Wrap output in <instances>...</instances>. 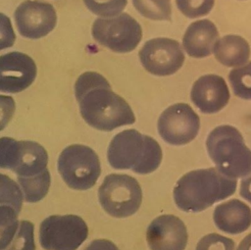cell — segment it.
Segmentation results:
<instances>
[{
  "mask_svg": "<svg viewBox=\"0 0 251 250\" xmlns=\"http://www.w3.org/2000/svg\"><path fill=\"white\" fill-rule=\"evenodd\" d=\"M75 93L81 117L96 129L111 131L135 122L127 102L116 94L107 79L98 73L80 75L75 84Z\"/></svg>",
  "mask_w": 251,
  "mask_h": 250,
  "instance_id": "6da1fadb",
  "label": "cell"
},
{
  "mask_svg": "<svg viewBox=\"0 0 251 250\" xmlns=\"http://www.w3.org/2000/svg\"><path fill=\"white\" fill-rule=\"evenodd\" d=\"M235 189V178L223 175L217 168L201 169L186 173L177 180L174 199L180 210L197 213L231 196Z\"/></svg>",
  "mask_w": 251,
  "mask_h": 250,
  "instance_id": "7a4b0ae2",
  "label": "cell"
},
{
  "mask_svg": "<svg viewBox=\"0 0 251 250\" xmlns=\"http://www.w3.org/2000/svg\"><path fill=\"white\" fill-rule=\"evenodd\" d=\"M108 161L117 170L130 169L136 174H150L161 164L162 149L152 137L135 129H127L112 139L108 148Z\"/></svg>",
  "mask_w": 251,
  "mask_h": 250,
  "instance_id": "3957f363",
  "label": "cell"
},
{
  "mask_svg": "<svg viewBox=\"0 0 251 250\" xmlns=\"http://www.w3.org/2000/svg\"><path fill=\"white\" fill-rule=\"evenodd\" d=\"M206 146L210 158L223 175L238 178L251 173V150L234 126L225 125L214 128L207 137Z\"/></svg>",
  "mask_w": 251,
  "mask_h": 250,
  "instance_id": "277c9868",
  "label": "cell"
},
{
  "mask_svg": "<svg viewBox=\"0 0 251 250\" xmlns=\"http://www.w3.org/2000/svg\"><path fill=\"white\" fill-rule=\"evenodd\" d=\"M58 171L69 187L86 190L96 183L101 166L97 154L91 148L75 144L65 148L60 154Z\"/></svg>",
  "mask_w": 251,
  "mask_h": 250,
  "instance_id": "5b68a950",
  "label": "cell"
},
{
  "mask_svg": "<svg viewBox=\"0 0 251 250\" xmlns=\"http://www.w3.org/2000/svg\"><path fill=\"white\" fill-rule=\"evenodd\" d=\"M98 196L102 208L114 218L133 215L142 201V191L138 181L127 175H107L99 188Z\"/></svg>",
  "mask_w": 251,
  "mask_h": 250,
  "instance_id": "8992f818",
  "label": "cell"
},
{
  "mask_svg": "<svg viewBox=\"0 0 251 250\" xmlns=\"http://www.w3.org/2000/svg\"><path fill=\"white\" fill-rule=\"evenodd\" d=\"M46 150L33 141L0 138V168L13 171L18 178L32 177L47 169Z\"/></svg>",
  "mask_w": 251,
  "mask_h": 250,
  "instance_id": "52a82bcc",
  "label": "cell"
},
{
  "mask_svg": "<svg viewBox=\"0 0 251 250\" xmlns=\"http://www.w3.org/2000/svg\"><path fill=\"white\" fill-rule=\"evenodd\" d=\"M92 36L101 45L117 53L135 49L142 37L140 25L128 14L97 19L92 25Z\"/></svg>",
  "mask_w": 251,
  "mask_h": 250,
  "instance_id": "ba28073f",
  "label": "cell"
},
{
  "mask_svg": "<svg viewBox=\"0 0 251 250\" xmlns=\"http://www.w3.org/2000/svg\"><path fill=\"white\" fill-rule=\"evenodd\" d=\"M87 235L85 222L75 215L50 216L39 228V241L45 250H76Z\"/></svg>",
  "mask_w": 251,
  "mask_h": 250,
  "instance_id": "9c48e42d",
  "label": "cell"
},
{
  "mask_svg": "<svg viewBox=\"0 0 251 250\" xmlns=\"http://www.w3.org/2000/svg\"><path fill=\"white\" fill-rule=\"evenodd\" d=\"M200 119L194 110L185 103L168 107L158 121V131L169 144L183 145L192 141L198 134Z\"/></svg>",
  "mask_w": 251,
  "mask_h": 250,
  "instance_id": "30bf717a",
  "label": "cell"
},
{
  "mask_svg": "<svg viewBox=\"0 0 251 250\" xmlns=\"http://www.w3.org/2000/svg\"><path fill=\"white\" fill-rule=\"evenodd\" d=\"M139 59L148 73L164 76L171 75L181 68L184 53L176 40L159 37L145 42L139 51Z\"/></svg>",
  "mask_w": 251,
  "mask_h": 250,
  "instance_id": "8fae6325",
  "label": "cell"
},
{
  "mask_svg": "<svg viewBox=\"0 0 251 250\" xmlns=\"http://www.w3.org/2000/svg\"><path fill=\"white\" fill-rule=\"evenodd\" d=\"M19 32L26 38L38 39L53 30L57 23L54 7L46 2L26 0L15 11Z\"/></svg>",
  "mask_w": 251,
  "mask_h": 250,
  "instance_id": "7c38bea8",
  "label": "cell"
},
{
  "mask_svg": "<svg viewBox=\"0 0 251 250\" xmlns=\"http://www.w3.org/2000/svg\"><path fill=\"white\" fill-rule=\"evenodd\" d=\"M36 65L26 54L10 52L0 56V91L18 93L35 79Z\"/></svg>",
  "mask_w": 251,
  "mask_h": 250,
  "instance_id": "4fadbf2b",
  "label": "cell"
},
{
  "mask_svg": "<svg viewBox=\"0 0 251 250\" xmlns=\"http://www.w3.org/2000/svg\"><path fill=\"white\" fill-rule=\"evenodd\" d=\"M187 230L183 222L174 215H162L151 222L146 239L151 250H184Z\"/></svg>",
  "mask_w": 251,
  "mask_h": 250,
  "instance_id": "5bb4252c",
  "label": "cell"
},
{
  "mask_svg": "<svg viewBox=\"0 0 251 250\" xmlns=\"http://www.w3.org/2000/svg\"><path fill=\"white\" fill-rule=\"evenodd\" d=\"M190 97L202 113L214 114L226 106L229 90L222 76L205 75L193 83Z\"/></svg>",
  "mask_w": 251,
  "mask_h": 250,
  "instance_id": "9a60e30c",
  "label": "cell"
},
{
  "mask_svg": "<svg viewBox=\"0 0 251 250\" xmlns=\"http://www.w3.org/2000/svg\"><path fill=\"white\" fill-rule=\"evenodd\" d=\"M213 216L216 226L229 234L241 233L251 225V209L238 199L220 204Z\"/></svg>",
  "mask_w": 251,
  "mask_h": 250,
  "instance_id": "2e32d148",
  "label": "cell"
},
{
  "mask_svg": "<svg viewBox=\"0 0 251 250\" xmlns=\"http://www.w3.org/2000/svg\"><path fill=\"white\" fill-rule=\"evenodd\" d=\"M218 36L219 32L214 23L209 20H200L187 27L182 45L190 57L204 58L212 53Z\"/></svg>",
  "mask_w": 251,
  "mask_h": 250,
  "instance_id": "e0dca14e",
  "label": "cell"
},
{
  "mask_svg": "<svg viewBox=\"0 0 251 250\" xmlns=\"http://www.w3.org/2000/svg\"><path fill=\"white\" fill-rule=\"evenodd\" d=\"M214 54L222 65L237 67L247 63L250 56V47L243 37L229 34L216 41Z\"/></svg>",
  "mask_w": 251,
  "mask_h": 250,
  "instance_id": "ac0fdd59",
  "label": "cell"
},
{
  "mask_svg": "<svg viewBox=\"0 0 251 250\" xmlns=\"http://www.w3.org/2000/svg\"><path fill=\"white\" fill-rule=\"evenodd\" d=\"M18 181L23 189L25 200L29 203L38 202L48 192L50 186V174L46 169L38 175L26 178H18Z\"/></svg>",
  "mask_w": 251,
  "mask_h": 250,
  "instance_id": "d6986e66",
  "label": "cell"
},
{
  "mask_svg": "<svg viewBox=\"0 0 251 250\" xmlns=\"http://www.w3.org/2000/svg\"><path fill=\"white\" fill-rule=\"evenodd\" d=\"M135 9L145 18L154 21H171L170 0H132Z\"/></svg>",
  "mask_w": 251,
  "mask_h": 250,
  "instance_id": "ffe728a7",
  "label": "cell"
},
{
  "mask_svg": "<svg viewBox=\"0 0 251 250\" xmlns=\"http://www.w3.org/2000/svg\"><path fill=\"white\" fill-rule=\"evenodd\" d=\"M18 214L13 207L0 206V250L10 245L18 230Z\"/></svg>",
  "mask_w": 251,
  "mask_h": 250,
  "instance_id": "44dd1931",
  "label": "cell"
},
{
  "mask_svg": "<svg viewBox=\"0 0 251 250\" xmlns=\"http://www.w3.org/2000/svg\"><path fill=\"white\" fill-rule=\"evenodd\" d=\"M228 79L236 96L245 100H251V62L231 70Z\"/></svg>",
  "mask_w": 251,
  "mask_h": 250,
  "instance_id": "7402d4cb",
  "label": "cell"
},
{
  "mask_svg": "<svg viewBox=\"0 0 251 250\" xmlns=\"http://www.w3.org/2000/svg\"><path fill=\"white\" fill-rule=\"evenodd\" d=\"M23 205V193L20 186L9 176L0 174V206L13 207L20 213Z\"/></svg>",
  "mask_w": 251,
  "mask_h": 250,
  "instance_id": "603a6c76",
  "label": "cell"
},
{
  "mask_svg": "<svg viewBox=\"0 0 251 250\" xmlns=\"http://www.w3.org/2000/svg\"><path fill=\"white\" fill-rule=\"evenodd\" d=\"M33 229L30 222L21 221L12 242L4 250H35Z\"/></svg>",
  "mask_w": 251,
  "mask_h": 250,
  "instance_id": "cb8c5ba5",
  "label": "cell"
},
{
  "mask_svg": "<svg viewBox=\"0 0 251 250\" xmlns=\"http://www.w3.org/2000/svg\"><path fill=\"white\" fill-rule=\"evenodd\" d=\"M85 6L95 15L104 18L118 16L126 7V0H83Z\"/></svg>",
  "mask_w": 251,
  "mask_h": 250,
  "instance_id": "d4e9b609",
  "label": "cell"
},
{
  "mask_svg": "<svg viewBox=\"0 0 251 250\" xmlns=\"http://www.w3.org/2000/svg\"><path fill=\"white\" fill-rule=\"evenodd\" d=\"M176 3L184 16L194 19L209 14L215 0H176Z\"/></svg>",
  "mask_w": 251,
  "mask_h": 250,
  "instance_id": "484cf974",
  "label": "cell"
},
{
  "mask_svg": "<svg viewBox=\"0 0 251 250\" xmlns=\"http://www.w3.org/2000/svg\"><path fill=\"white\" fill-rule=\"evenodd\" d=\"M234 247L232 239L218 233H210L199 240L195 250H234Z\"/></svg>",
  "mask_w": 251,
  "mask_h": 250,
  "instance_id": "4316f807",
  "label": "cell"
},
{
  "mask_svg": "<svg viewBox=\"0 0 251 250\" xmlns=\"http://www.w3.org/2000/svg\"><path fill=\"white\" fill-rule=\"evenodd\" d=\"M16 35L9 17L0 13V50L12 47Z\"/></svg>",
  "mask_w": 251,
  "mask_h": 250,
  "instance_id": "83f0119b",
  "label": "cell"
},
{
  "mask_svg": "<svg viewBox=\"0 0 251 250\" xmlns=\"http://www.w3.org/2000/svg\"><path fill=\"white\" fill-rule=\"evenodd\" d=\"M16 109L15 100L11 96L0 95V131L6 127Z\"/></svg>",
  "mask_w": 251,
  "mask_h": 250,
  "instance_id": "f1b7e54d",
  "label": "cell"
},
{
  "mask_svg": "<svg viewBox=\"0 0 251 250\" xmlns=\"http://www.w3.org/2000/svg\"><path fill=\"white\" fill-rule=\"evenodd\" d=\"M84 250H119V249L110 240L96 239L92 241Z\"/></svg>",
  "mask_w": 251,
  "mask_h": 250,
  "instance_id": "f546056e",
  "label": "cell"
},
{
  "mask_svg": "<svg viewBox=\"0 0 251 250\" xmlns=\"http://www.w3.org/2000/svg\"><path fill=\"white\" fill-rule=\"evenodd\" d=\"M239 192L241 197L251 203V175L241 180Z\"/></svg>",
  "mask_w": 251,
  "mask_h": 250,
  "instance_id": "4dcf8cb0",
  "label": "cell"
},
{
  "mask_svg": "<svg viewBox=\"0 0 251 250\" xmlns=\"http://www.w3.org/2000/svg\"><path fill=\"white\" fill-rule=\"evenodd\" d=\"M237 250H251V233L246 235L239 243Z\"/></svg>",
  "mask_w": 251,
  "mask_h": 250,
  "instance_id": "1f68e13d",
  "label": "cell"
}]
</instances>
